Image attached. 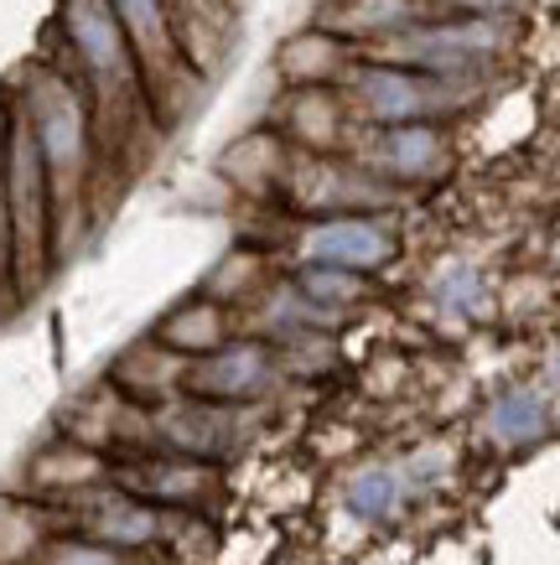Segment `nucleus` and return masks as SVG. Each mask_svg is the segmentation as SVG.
I'll list each match as a JSON object with an SVG mask.
<instances>
[{"mask_svg": "<svg viewBox=\"0 0 560 565\" xmlns=\"http://www.w3.org/2000/svg\"><path fill=\"white\" fill-rule=\"evenodd\" d=\"M0 177H6V213H11V286L17 296H32L57 255V207H52L47 167L21 109H11L0 136Z\"/></svg>", "mask_w": 560, "mask_h": 565, "instance_id": "obj_1", "label": "nucleus"}, {"mask_svg": "<svg viewBox=\"0 0 560 565\" xmlns=\"http://www.w3.org/2000/svg\"><path fill=\"white\" fill-rule=\"evenodd\" d=\"M17 109L32 125V140L42 151V167H47V182H52V207L63 218L68 207H78V198L88 188V161H94L88 104L63 73L36 68L27 78V88H21Z\"/></svg>", "mask_w": 560, "mask_h": 565, "instance_id": "obj_2", "label": "nucleus"}, {"mask_svg": "<svg viewBox=\"0 0 560 565\" xmlns=\"http://www.w3.org/2000/svg\"><path fill=\"white\" fill-rule=\"evenodd\" d=\"M342 99L358 125H410V120H442L473 99V78H442V73L400 68L379 57H358L342 73Z\"/></svg>", "mask_w": 560, "mask_h": 565, "instance_id": "obj_3", "label": "nucleus"}, {"mask_svg": "<svg viewBox=\"0 0 560 565\" xmlns=\"http://www.w3.org/2000/svg\"><path fill=\"white\" fill-rule=\"evenodd\" d=\"M509 42L504 17H457V21H436L425 17L405 32L373 42L379 63H400V68H421V73H442V78H473L477 68H488L493 57Z\"/></svg>", "mask_w": 560, "mask_h": 565, "instance_id": "obj_4", "label": "nucleus"}, {"mask_svg": "<svg viewBox=\"0 0 560 565\" xmlns=\"http://www.w3.org/2000/svg\"><path fill=\"white\" fill-rule=\"evenodd\" d=\"M63 32L73 42V57L84 63L88 84L109 109H136L146 99V78H140L136 47L119 26L109 0H68L63 6Z\"/></svg>", "mask_w": 560, "mask_h": 565, "instance_id": "obj_5", "label": "nucleus"}, {"mask_svg": "<svg viewBox=\"0 0 560 565\" xmlns=\"http://www.w3.org/2000/svg\"><path fill=\"white\" fill-rule=\"evenodd\" d=\"M275 374H281V359H275L271 343L229 338L203 359H187L182 394H203V399H219V405H250V399L271 390Z\"/></svg>", "mask_w": 560, "mask_h": 565, "instance_id": "obj_6", "label": "nucleus"}, {"mask_svg": "<svg viewBox=\"0 0 560 565\" xmlns=\"http://www.w3.org/2000/svg\"><path fill=\"white\" fill-rule=\"evenodd\" d=\"M353 161L363 172L384 177L390 188H400V182H431V177L446 172V136L436 120L369 125V136L353 140Z\"/></svg>", "mask_w": 560, "mask_h": 565, "instance_id": "obj_7", "label": "nucleus"}, {"mask_svg": "<svg viewBox=\"0 0 560 565\" xmlns=\"http://www.w3.org/2000/svg\"><path fill=\"white\" fill-rule=\"evenodd\" d=\"M400 249L390 223L373 213H332V218L306 223L302 234V265H338V270L373 275L384 270Z\"/></svg>", "mask_w": 560, "mask_h": 565, "instance_id": "obj_8", "label": "nucleus"}, {"mask_svg": "<svg viewBox=\"0 0 560 565\" xmlns=\"http://www.w3.org/2000/svg\"><path fill=\"white\" fill-rule=\"evenodd\" d=\"M109 6H115L119 26H125L130 47H136L146 94H151L156 104H167V88L177 84V78H187V68H192L182 57L177 26H171V0H109Z\"/></svg>", "mask_w": 560, "mask_h": 565, "instance_id": "obj_9", "label": "nucleus"}, {"mask_svg": "<svg viewBox=\"0 0 560 565\" xmlns=\"http://www.w3.org/2000/svg\"><path fill=\"white\" fill-rule=\"evenodd\" d=\"M151 426L161 430V441H167L171 451L198 457V462L219 457V451H229V446L239 441L234 405H219V399H203V394H171L167 405L156 411Z\"/></svg>", "mask_w": 560, "mask_h": 565, "instance_id": "obj_10", "label": "nucleus"}, {"mask_svg": "<svg viewBox=\"0 0 560 565\" xmlns=\"http://www.w3.org/2000/svg\"><path fill=\"white\" fill-rule=\"evenodd\" d=\"M348 130H353V109L342 99V88L332 84H302L290 88L286 104H281V136L296 140L311 156L338 151Z\"/></svg>", "mask_w": 560, "mask_h": 565, "instance_id": "obj_11", "label": "nucleus"}, {"mask_svg": "<svg viewBox=\"0 0 560 565\" xmlns=\"http://www.w3.org/2000/svg\"><path fill=\"white\" fill-rule=\"evenodd\" d=\"M84 534L104 540L115 550H140L161 534V509L151 498L130 493V488H84Z\"/></svg>", "mask_w": 560, "mask_h": 565, "instance_id": "obj_12", "label": "nucleus"}, {"mask_svg": "<svg viewBox=\"0 0 560 565\" xmlns=\"http://www.w3.org/2000/svg\"><path fill=\"white\" fill-rule=\"evenodd\" d=\"M384 177L363 172V167H332V161H311L306 172H296V198L317 213H363L369 203H390Z\"/></svg>", "mask_w": 560, "mask_h": 565, "instance_id": "obj_13", "label": "nucleus"}, {"mask_svg": "<svg viewBox=\"0 0 560 565\" xmlns=\"http://www.w3.org/2000/svg\"><path fill=\"white\" fill-rule=\"evenodd\" d=\"M425 17H431V0H332L323 6L317 26L338 32L342 42H384Z\"/></svg>", "mask_w": 560, "mask_h": 565, "instance_id": "obj_14", "label": "nucleus"}, {"mask_svg": "<svg viewBox=\"0 0 560 565\" xmlns=\"http://www.w3.org/2000/svg\"><path fill=\"white\" fill-rule=\"evenodd\" d=\"M115 390H125L130 399H156L167 405L171 394H182V379H187V359L171 353L161 338H146V343L125 348L115 363Z\"/></svg>", "mask_w": 560, "mask_h": 565, "instance_id": "obj_15", "label": "nucleus"}, {"mask_svg": "<svg viewBox=\"0 0 560 565\" xmlns=\"http://www.w3.org/2000/svg\"><path fill=\"white\" fill-rule=\"evenodd\" d=\"M353 63V42H342L338 32H327V26H311V32H296L281 47L275 57V68L286 78L290 88L302 84H342V73Z\"/></svg>", "mask_w": 560, "mask_h": 565, "instance_id": "obj_16", "label": "nucleus"}, {"mask_svg": "<svg viewBox=\"0 0 560 565\" xmlns=\"http://www.w3.org/2000/svg\"><path fill=\"white\" fill-rule=\"evenodd\" d=\"M219 172L250 198H265L271 188L286 182V136L281 130H255V136H239L223 151Z\"/></svg>", "mask_w": 560, "mask_h": 565, "instance_id": "obj_17", "label": "nucleus"}, {"mask_svg": "<svg viewBox=\"0 0 560 565\" xmlns=\"http://www.w3.org/2000/svg\"><path fill=\"white\" fill-rule=\"evenodd\" d=\"M156 338L182 359H203L219 343H229V307L213 301V296H192V301H182V307H171L161 317Z\"/></svg>", "mask_w": 560, "mask_h": 565, "instance_id": "obj_18", "label": "nucleus"}, {"mask_svg": "<svg viewBox=\"0 0 560 565\" xmlns=\"http://www.w3.org/2000/svg\"><path fill=\"white\" fill-rule=\"evenodd\" d=\"M545 430H550V411H545L540 390H504L488 405V415H483V436H488L493 446H504V451L535 446Z\"/></svg>", "mask_w": 560, "mask_h": 565, "instance_id": "obj_19", "label": "nucleus"}, {"mask_svg": "<svg viewBox=\"0 0 560 565\" xmlns=\"http://www.w3.org/2000/svg\"><path fill=\"white\" fill-rule=\"evenodd\" d=\"M119 488H130L140 498H156V503H192V498L213 493V472H208V462L177 451V462H146L136 472H125Z\"/></svg>", "mask_w": 560, "mask_h": 565, "instance_id": "obj_20", "label": "nucleus"}, {"mask_svg": "<svg viewBox=\"0 0 560 565\" xmlns=\"http://www.w3.org/2000/svg\"><path fill=\"white\" fill-rule=\"evenodd\" d=\"M410 498H415V493H410V482H405V472H400V462H394V467H358L353 478H348V488H342L348 514L369 519V524H390V519H400Z\"/></svg>", "mask_w": 560, "mask_h": 565, "instance_id": "obj_21", "label": "nucleus"}, {"mask_svg": "<svg viewBox=\"0 0 560 565\" xmlns=\"http://www.w3.org/2000/svg\"><path fill=\"white\" fill-rule=\"evenodd\" d=\"M32 482L52 493H84L104 482V457L88 441H57L32 462Z\"/></svg>", "mask_w": 560, "mask_h": 565, "instance_id": "obj_22", "label": "nucleus"}, {"mask_svg": "<svg viewBox=\"0 0 560 565\" xmlns=\"http://www.w3.org/2000/svg\"><path fill=\"white\" fill-rule=\"evenodd\" d=\"M431 301L442 311H452V317H483L488 311V286H483V275L473 265L452 259V265H442L431 275Z\"/></svg>", "mask_w": 560, "mask_h": 565, "instance_id": "obj_23", "label": "nucleus"}, {"mask_svg": "<svg viewBox=\"0 0 560 565\" xmlns=\"http://www.w3.org/2000/svg\"><path fill=\"white\" fill-rule=\"evenodd\" d=\"M296 286H302V296H311L317 307L342 311V307H353L358 296H363V275L338 270V265H302Z\"/></svg>", "mask_w": 560, "mask_h": 565, "instance_id": "obj_24", "label": "nucleus"}, {"mask_svg": "<svg viewBox=\"0 0 560 565\" xmlns=\"http://www.w3.org/2000/svg\"><path fill=\"white\" fill-rule=\"evenodd\" d=\"M36 565H130L125 550L104 545L94 534H73V540H42Z\"/></svg>", "mask_w": 560, "mask_h": 565, "instance_id": "obj_25", "label": "nucleus"}, {"mask_svg": "<svg viewBox=\"0 0 560 565\" xmlns=\"http://www.w3.org/2000/svg\"><path fill=\"white\" fill-rule=\"evenodd\" d=\"M446 467H452V457L431 446V451H415V457H405V462H400V472H405L410 493H431V488L446 478Z\"/></svg>", "mask_w": 560, "mask_h": 565, "instance_id": "obj_26", "label": "nucleus"}, {"mask_svg": "<svg viewBox=\"0 0 560 565\" xmlns=\"http://www.w3.org/2000/svg\"><path fill=\"white\" fill-rule=\"evenodd\" d=\"M11 280V213H6V177H0V286Z\"/></svg>", "mask_w": 560, "mask_h": 565, "instance_id": "obj_27", "label": "nucleus"}, {"mask_svg": "<svg viewBox=\"0 0 560 565\" xmlns=\"http://www.w3.org/2000/svg\"><path fill=\"white\" fill-rule=\"evenodd\" d=\"M446 6H457L467 17H509L519 0H446Z\"/></svg>", "mask_w": 560, "mask_h": 565, "instance_id": "obj_28", "label": "nucleus"}, {"mask_svg": "<svg viewBox=\"0 0 560 565\" xmlns=\"http://www.w3.org/2000/svg\"><path fill=\"white\" fill-rule=\"evenodd\" d=\"M550 390L560 394V348H556V359H550Z\"/></svg>", "mask_w": 560, "mask_h": 565, "instance_id": "obj_29", "label": "nucleus"}]
</instances>
